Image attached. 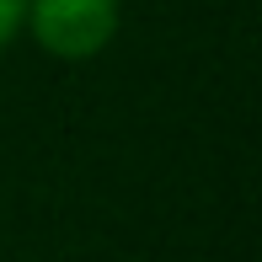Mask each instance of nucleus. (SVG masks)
I'll use <instances>...</instances> for the list:
<instances>
[{"label": "nucleus", "mask_w": 262, "mask_h": 262, "mask_svg": "<svg viewBox=\"0 0 262 262\" xmlns=\"http://www.w3.org/2000/svg\"><path fill=\"white\" fill-rule=\"evenodd\" d=\"M21 16H27V0H0V54L21 38Z\"/></svg>", "instance_id": "f03ea898"}, {"label": "nucleus", "mask_w": 262, "mask_h": 262, "mask_svg": "<svg viewBox=\"0 0 262 262\" xmlns=\"http://www.w3.org/2000/svg\"><path fill=\"white\" fill-rule=\"evenodd\" d=\"M118 27H123V0H27V16H21V32L64 64L107 54Z\"/></svg>", "instance_id": "f257e3e1"}]
</instances>
